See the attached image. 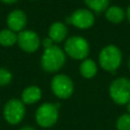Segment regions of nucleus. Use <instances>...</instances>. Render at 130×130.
<instances>
[{
	"instance_id": "1",
	"label": "nucleus",
	"mask_w": 130,
	"mask_h": 130,
	"mask_svg": "<svg viewBox=\"0 0 130 130\" xmlns=\"http://www.w3.org/2000/svg\"><path fill=\"white\" fill-rule=\"evenodd\" d=\"M64 62V52L58 46L55 45L49 49H46L41 59L42 67L48 72H54L59 70L63 66Z\"/></svg>"
},
{
	"instance_id": "2",
	"label": "nucleus",
	"mask_w": 130,
	"mask_h": 130,
	"mask_svg": "<svg viewBox=\"0 0 130 130\" xmlns=\"http://www.w3.org/2000/svg\"><path fill=\"white\" fill-rule=\"evenodd\" d=\"M122 54L120 50L114 45H109L105 47L101 51L99 57L101 66L107 71H115L120 66Z\"/></svg>"
},
{
	"instance_id": "3",
	"label": "nucleus",
	"mask_w": 130,
	"mask_h": 130,
	"mask_svg": "<svg viewBox=\"0 0 130 130\" xmlns=\"http://www.w3.org/2000/svg\"><path fill=\"white\" fill-rule=\"evenodd\" d=\"M110 95L116 104H128L130 102V80L125 77L115 79L110 86Z\"/></svg>"
},
{
	"instance_id": "4",
	"label": "nucleus",
	"mask_w": 130,
	"mask_h": 130,
	"mask_svg": "<svg viewBox=\"0 0 130 130\" xmlns=\"http://www.w3.org/2000/svg\"><path fill=\"white\" fill-rule=\"evenodd\" d=\"M25 114V108L22 101L18 99L9 100L3 108V117L11 125L18 124L22 121Z\"/></svg>"
},
{
	"instance_id": "5",
	"label": "nucleus",
	"mask_w": 130,
	"mask_h": 130,
	"mask_svg": "<svg viewBox=\"0 0 130 130\" xmlns=\"http://www.w3.org/2000/svg\"><path fill=\"white\" fill-rule=\"evenodd\" d=\"M65 52L72 58L81 60L86 58L89 52V46L85 39L74 36L69 38L65 43Z\"/></svg>"
},
{
	"instance_id": "6",
	"label": "nucleus",
	"mask_w": 130,
	"mask_h": 130,
	"mask_svg": "<svg viewBox=\"0 0 130 130\" xmlns=\"http://www.w3.org/2000/svg\"><path fill=\"white\" fill-rule=\"evenodd\" d=\"M58 119V108L55 104L45 103L41 105L36 113L37 123L44 128L53 126Z\"/></svg>"
},
{
	"instance_id": "7",
	"label": "nucleus",
	"mask_w": 130,
	"mask_h": 130,
	"mask_svg": "<svg viewBox=\"0 0 130 130\" xmlns=\"http://www.w3.org/2000/svg\"><path fill=\"white\" fill-rule=\"evenodd\" d=\"M51 87L54 94L60 99H67L73 92V83L65 74H58L54 76L51 82Z\"/></svg>"
},
{
	"instance_id": "8",
	"label": "nucleus",
	"mask_w": 130,
	"mask_h": 130,
	"mask_svg": "<svg viewBox=\"0 0 130 130\" xmlns=\"http://www.w3.org/2000/svg\"><path fill=\"white\" fill-rule=\"evenodd\" d=\"M17 44L24 52L32 53L39 49L41 41L35 31L23 29L17 35Z\"/></svg>"
},
{
	"instance_id": "9",
	"label": "nucleus",
	"mask_w": 130,
	"mask_h": 130,
	"mask_svg": "<svg viewBox=\"0 0 130 130\" xmlns=\"http://www.w3.org/2000/svg\"><path fill=\"white\" fill-rule=\"evenodd\" d=\"M68 23H72L78 28H88L93 24V14L87 9H78L72 13L70 17L66 18Z\"/></svg>"
},
{
	"instance_id": "10",
	"label": "nucleus",
	"mask_w": 130,
	"mask_h": 130,
	"mask_svg": "<svg viewBox=\"0 0 130 130\" xmlns=\"http://www.w3.org/2000/svg\"><path fill=\"white\" fill-rule=\"evenodd\" d=\"M6 22L9 29L13 30L14 32H20L26 25V15L22 10L15 9L8 14Z\"/></svg>"
},
{
	"instance_id": "11",
	"label": "nucleus",
	"mask_w": 130,
	"mask_h": 130,
	"mask_svg": "<svg viewBox=\"0 0 130 130\" xmlns=\"http://www.w3.org/2000/svg\"><path fill=\"white\" fill-rule=\"evenodd\" d=\"M41 98H42V90L40 89V87L36 85L27 86L26 88L23 89L21 93V101L23 102V104H28V105L35 104L38 101H40Z\"/></svg>"
},
{
	"instance_id": "12",
	"label": "nucleus",
	"mask_w": 130,
	"mask_h": 130,
	"mask_svg": "<svg viewBox=\"0 0 130 130\" xmlns=\"http://www.w3.org/2000/svg\"><path fill=\"white\" fill-rule=\"evenodd\" d=\"M67 35V29L62 22H54L49 28V38L55 43H59L65 39Z\"/></svg>"
},
{
	"instance_id": "13",
	"label": "nucleus",
	"mask_w": 130,
	"mask_h": 130,
	"mask_svg": "<svg viewBox=\"0 0 130 130\" xmlns=\"http://www.w3.org/2000/svg\"><path fill=\"white\" fill-rule=\"evenodd\" d=\"M17 43V35L9 29L5 28L0 30V45L3 47H11Z\"/></svg>"
},
{
	"instance_id": "14",
	"label": "nucleus",
	"mask_w": 130,
	"mask_h": 130,
	"mask_svg": "<svg viewBox=\"0 0 130 130\" xmlns=\"http://www.w3.org/2000/svg\"><path fill=\"white\" fill-rule=\"evenodd\" d=\"M80 73L85 78H91L96 73V65L91 59H85L80 64Z\"/></svg>"
},
{
	"instance_id": "15",
	"label": "nucleus",
	"mask_w": 130,
	"mask_h": 130,
	"mask_svg": "<svg viewBox=\"0 0 130 130\" xmlns=\"http://www.w3.org/2000/svg\"><path fill=\"white\" fill-rule=\"evenodd\" d=\"M106 17L111 22L119 23L124 18V11L118 6H111L106 10Z\"/></svg>"
},
{
	"instance_id": "16",
	"label": "nucleus",
	"mask_w": 130,
	"mask_h": 130,
	"mask_svg": "<svg viewBox=\"0 0 130 130\" xmlns=\"http://www.w3.org/2000/svg\"><path fill=\"white\" fill-rule=\"evenodd\" d=\"M85 4L95 12H102L107 9L109 0H84Z\"/></svg>"
},
{
	"instance_id": "17",
	"label": "nucleus",
	"mask_w": 130,
	"mask_h": 130,
	"mask_svg": "<svg viewBox=\"0 0 130 130\" xmlns=\"http://www.w3.org/2000/svg\"><path fill=\"white\" fill-rule=\"evenodd\" d=\"M118 130H130V114H124L117 120Z\"/></svg>"
},
{
	"instance_id": "18",
	"label": "nucleus",
	"mask_w": 130,
	"mask_h": 130,
	"mask_svg": "<svg viewBox=\"0 0 130 130\" xmlns=\"http://www.w3.org/2000/svg\"><path fill=\"white\" fill-rule=\"evenodd\" d=\"M12 79L11 72L6 68H0V86L7 85Z\"/></svg>"
},
{
	"instance_id": "19",
	"label": "nucleus",
	"mask_w": 130,
	"mask_h": 130,
	"mask_svg": "<svg viewBox=\"0 0 130 130\" xmlns=\"http://www.w3.org/2000/svg\"><path fill=\"white\" fill-rule=\"evenodd\" d=\"M43 46H44V48H45V50L46 49H49V48H51V47H53L54 46V42H53V40L51 39V38H45L44 40H43Z\"/></svg>"
},
{
	"instance_id": "20",
	"label": "nucleus",
	"mask_w": 130,
	"mask_h": 130,
	"mask_svg": "<svg viewBox=\"0 0 130 130\" xmlns=\"http://www.w3.org/2000/svg\"><path fill=\"white\" fill-rule=\"evenodd\" d=\"M3 3H5V4H13V3H15L17 0H1Z\"/></svg>"
},
{
	"instance_id": "21",
	"label": "nucleus",
	"mask_w": 130,
	"mask_h": 130,
	"mask_svg": "<svg viewBox=\"0 0 130 130\" xmlns=\"http://www.w3.org/2000/svg\"><path fill=\"white\" fill-rule=\"evenodd\" d=\"M19 130H35V129L32 127H30V126H24V127L20 128Z\"/></svg>"
},
{
	"instance_id": "22",
	"label": "nucleus",
	"mask_w": 130,
	"mask_h": 130,
	"mask_svg": "<svg viewBox=\"0 0 130 130\" xmlns=\"http://www.w3.org/2000/svg\"><path fill=\"white\" fill-rule=\"evenodd\" d=\"M127 16H128V19L130 20V6H129L128 9H127Z\"/></svg>"
},
{
	"instance_id": "23",
	"label": "nucleus",
	"mask_w": 130,
	"mask_h": 130,
	"mask_svg": "<svg viewBox=\"0 0 130 130\" xmlns=\"http://www.w3.org/2000/svg\"><path fill=\"white\" fill-rule=\"evenodd\" d=\"M128 111H129V113H130V102L128 103Z\"/></svg>"
},
{
	"instance_id": "24",
	"label": "nucleus",
	"mask_w": 130,
	"mask_h": 130,
	"mask_svg": "<svg viewBox=\"0 0 130 130\" xmlns=\"http://www.w3.org/2000/svg\"><path fill=\"white\" fill-rule=\"evenodd\" d=\"M129 69H130V60H129Z\"/></svg>"
}]
</instances>
